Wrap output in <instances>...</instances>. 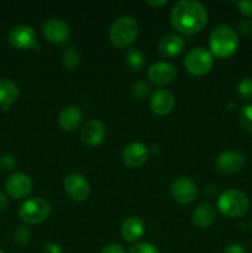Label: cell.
I'll list each match as a JSON object with an SVG mask.
<instances>
[{"label":"cell","mask_w":252,"mask_h":253,"mask_svg":"<svg viewBox=\"0 0 252 253\" xmlns=\"http://www.w3.org/2000/svg\"><path fill=\"white\" fill-rule=\"evenodd\" d=\"M150 91V84L145 81H141L137 82V83L132 86V89H131V95H132V98L136 99V100H143V99L147 98Z\"/></svg>","instance_id":"d4e9b609"},{"label":"cell","mask_w":252,"mask_h":253,"mask_svg":"<svg viewBox=\"0 0 252 253\" xmlns=\"http://www.w3.org/2000/svg\"><path fill=\"white\" fill-rule=\"evenodd\" d=\"M138 24L132 16H121L113 22L109 30L111 43L118 48L131 46L137 39Z\"/></svg>","instance_id":"3957f363"},{"label":"cell","mask_w":252,"mask_h":253,"mask_svg":"<svg viewBox=\"0 0 252 253\" xmlns=\"http://www.w3.org/2000/svg\"><path fill=\"white\" fill-rule=\"evenodd\" d=\"M145 232V224L137 216H130L121 225V235L127 242H136Z\"/></svg>","instance_id":"d6986e66"},{"label":"cell","mask_w":252,"mask_h":253,"mask_svg":"<svg viewBox=\"0 0 252 253\" xmlns=\"http://www.w3.org/2000/svg\"><path fill=\"white\" fill-rule=\"evenodd\" d=\"M184 66L192 76H204L211 71L214 66V56L203 47H195L185 56Z\"/></svg>","instance_id":"8992f818"},{"label":"cell","mask_w":252,"mask_h":253,"mask_svg":"<svg viewBox=\"0 0 252 253\" xmlns=\"http://www.w3.org/2000/svg\"><path fill=\"white\" fill-rule=\"evenodd\" d=\"M148 79L156 85H167L177 77V68L168 62H156L148 69Z\"/></svg>","instance_id":"8fae6325"},{"label":"cell","mask_w":252,"mask_h":253,"mask_svg":"<svg viewBox=\"0 0 252 253\" xmlns=\"http://www.w3.org/2000/svg\"><path fill=\"white\" fill-rule=\"evenodd\" d=\"M158 53L163 58H173L184 48V41L178 35H166L158 42Z\"/></svg>","instance_id":"e0dca14e"},{"label":"cell","mask_w":252,"mask_h":253,"mask_svg":"<svg viewBox=\"0 0 252 253\" xmlns=\"http://www.w3.org/2000/svg\"><path fill=\"white\" fill-rule=\"evenodd\" d=\"M0 166L1 168H4L5 170H10L15 167V160L11 157V156H4L0 160Z\"/></svg>","instance_id":"f546056e"},{"label":"cell","mask_w":252,"mask_h":253,"mask_svg":"<svg viewBox=\"0 0 252 253\" xmlns=\"http://www.w3.org/2000/svg\"><path fill=\"white\" fill-rule=\"evenodd\" d=\"M42 253H62V249L59 245L54 244V242H48L42 249Z\"/></svg>","instance_id":"d6a6232c"},{"label":"cell","mask_w":252,"mask_h":253,"mask_svg":"<svg viewBox=\"0 0 252 253\" xmlns=\"http://www.w3.org/2000/svg\"><path fill=\"white\" fill-rule=\"evenodd\" d=\"M170 24L183 35H195L208 24V11L203 4L193 0H182L170 11Z\"/></svg>","instance_id":"6da1fadb"},{"label":"cell","mask_w":252,"mask_h":253,"mask_svg":"<svg viewBox=\"0 0 252 253\" xmlns=\"http://www.w3.org/2000/svg\"><path fill=\"white\" fill-rule=\"evenodd\" d=\"M216 205L222 215L230 219H235L246 214L250 202L247 195L241 190L229 189L220 195Z\"/></svg>","instance_id":"277c9868"},{"label":"cell","mask_w":252,"mask_h":253,"mask_svg":"<svg viewBox=\"0 0 252 253\" xmlns=\"http://www.w3.org/2000/svg\"><path fill=\"white\" fill-rule=\"evenodd\" d=\"M121 158L127 167L138 168L147 162L148 148L141 142L128 143L123 150Z\"/></svg>","instance_id":"5bb4252c"},{"label":"cell","mask_w":252,"mask_h":253,"mask_svg":"<svg viewBox=\"0 0 252 253\" xmlns=\"http://www.w3.org/2000/svg\"><path fill=\"white\" fill-rule=\"evenodd\" d=\"M216 217V210L209 203H203L193 211L192 221L199 229H207L214 222Z\"/></svg>","instance_id":"ffe728a7"},{"label":"cell","mask_w":252,"mask_h":253,"mask_svg":"<svg viewBox=\"0 0 252 253\" xmlns=\"http://www.w3.org/2000/svg\"><path fill=\"white\" fill-rule=\"evenodd\" d=\"M239 31L244 35H251L252 34V21L250 20H244V21L239 22Z\"/></svg>","instance_id":"1f68e13d"},{"label":"cell","mask_w":252,"mask_h":253,"mask_svg":"<svg viewBox=\"0 0 252 253\" xmlns=\"http://www.w3.org/2000/svg\"><path fill=\"white\" fill-rule=\"evenodd\" d=\"M237 91L242 99H252V77H246L237 85Z\"/></svg>","instance_id":"4316f807"},{"label":"cell","mask_w":252,"mask_h":253,"mask_svg":"<svg viewBox=\"0 0 252 253\" xmlns=\"http://www.w3.org/2000/svg\"><path fill=\"white\" fill-rule=\"evenodd\" d=\"M244 163L245 157L241 152L229 150L217 156L216 161H215V167L219 172L231 174V173L239 172L244 167Z\"/></svg>","instance_id":"7c38bea8"},{"label":"cell","mask_w":252,"mask_h":253,"mask_svg":"<svg viewBox=\"0 0 252 253\" xmlns=\"http://www.w3.org/2000/svg\"><path fill=\"white\" fill-rule=\"evenodd\" d=\"M12 237H14L15 244L17 245H26L29 244L30 240H31V230L27 226H17L16 229L14 230V234H12Z\"/></svg>","instance_id":"484cf974"},{"label":"cell","mask_w":252,"mask_h":253,"mask_svg":"<svg viewBox=\"0 0 252 253\" xmlns=\"http://www.w3.org/2000/svg\"><path fill=\"white\" fill-rule=\"evenodd\" d=\"M7 40L14 48L24 49V51L25 49H31L36 46V31L31 26L20 25V26H15L14 29H11Z\"/></svg>","instance_id":"ba28073f"},{"label":"cell","mask_w":252,"mask_h":253,"mask_svg":"<svg viewBox=\"0 0 252 253\" xmlns=\"http://www.w3.org/2000/svg\"><path fill=\"white\" fill-rule=\"evenodd\" d=\"M0 253H2V252H1V251H0Z\"/></svg>","instance_id":"8d00e7d4"},{"label":"cell","mask_w":252,"mask_h":253,"mask_svg":"<svg viewBox=\"0 0 252 253\" xmlns=\"http://www.w3.org/2000/svg\"><path fill=\"white\" fill-rule=\"evenodd\" d=\"M6 208H7L6 197H5V194H2V193L0 192V214L5 211V210H6Z\"/></svg>","instance_id":"e575fe53"},{"label":"cell","mask_w":252,"mask_h":253,"mask_svg":"<svg viewBox=\"0 0 252 253\" xmlns=\"http://www.w3.org/2000/svg\"><path fill=\"white\" fill-rule=\"evenodd\" d=\"M239 119L244 130L252 133V104H247L240 109Z\"/></svg>","instance_id":"cb8c5ba5"},{"label":"cell","mask_w":252,"mask_h":253,"mask_svg":"<svg viewBox=\"0 0 252 253\" xmlns=\"http://www.w3.org/2000/svg\"><path fill=\"white\" fill-rule=\"evenodd\" d=\"M174 95L168 89H158L151 95L150 108L153 114L158 116L168 115L174 109Z\"/></svg>","instance_id":"4fadbf2b"},{"label":"cell","mask_w":252,"mask_h":253,"mask_svg":"<svg viewBox=\"0 0 252 253\" xmlns=\"http://www.w3.org/2000/svg\"><path fill=\"white\" fill-rule=\"evenodd\" d=\"M62 61H63L64 67L69 71H76L81 64V54L76 47H68L66 51L63 52L62 56Z\"/></svg>","instance_id":"7402d4cb"},{"label":"cell","mask_w":252,"mask_h":253,"mask_svg":"<svg viewBox=\"0 0 252 253\" xmlns=\"http://www.w3.org/2000/svg\"><path fill=\"white\" fill-rule=\"evenodd\" d=\"M43 35L52 43L62 44L68 41L71 30L63 20L51 19L43 25Z\"/></svg>","instance_id":"9a60e30c"},{"label":"cell","mask_w":252,"mask_h":253,"mask_svg":"<svg viewBox=\"0 0 252 253\" xmlns=\"http://www.w3.org/2000/svg\"><path fill=\"white\" fill-rule=\"evenodd\" d=\"M83 120V114L79 110V108L74 105L66 106L61 110L58 116V124L61 128L67 132L77 130Z\"/></svg>","instance_id":"ac0fdd59"},{"label":"cell","mask_w":252,"mask_h":253,"mask_svg":"<svg viewBox=\"0 0 252 253\" xmlns=\"http://www.w3.org/2000/svg\"><path fill=\"white\" fill-rule=\"evenodd\" d=\"M63 187L67 195L74 202H84L89 197L90 185L86 178L79 173H72L63 180Z\"/></svg>","instance_id":"52a82bcc"},{"label":"cell","mask_w":252,"mask_h":253,"mask_svg":"<svg viewBox=\"0 0 252 253\" xmlns=\"http://www.w3.org/2000/svg\"><path fill=\"white\" fill-rule=\"evenodd\" d=\"M20 91L16 84L7 78H0V105L7 110L19 99Z\"/></svg>","instance_id":"44dd1931"},{"label":"cell","mask_w":252,"mask_h":253,"mask_svg":"<svg viewBox=\"0 0 252 253\" xmlns=\"http://www.w3.org/2000/svg\"><path fill=\"white\" fill-rule=\"evenodd\" d=\"M128 253H160L157 247L148 242H138L130 247Z\"/></svg>","instance_id":"83f0119b"},{"label":"cell","mask_w":252,"mask_h":253,"mask_svg":"<svg viewBox=\"0 0 252 253\" xmlns=\"http://www.w3.org/2000/svg\"><path fill=\"white\" fill-rule=\"evenodd\" d=\"M51 212V207L42 198H31L19 209V217L25 225H37L43 222Z\"/></svg>","instance_id":"5b68a950"},{"label":"cell","mask_w":252,"mask_h":253,"mask_svg":"<svg viewBox=\"0 0 252 253\" xmlns=\"http://www.w3.org/2000/svg\"><path fill=\"white\" fill-rule=\"evenodd\" d=\"M5 189L14 199H24L32 189L31 178L25 173H14L5 182Z\"/></svg>","instance_id":"30bf717a"},{"label":"cell","mask_w":252,"mask_h":253,"mask_svg":"<svg viewBox=\"0 0 252 253\" xmlns=\"http://www.w3.org/2000/svg\"><path fill=\"white\" fill-rule=\"evenodd\" d=\"M224 253H247V251L245 250L244 246H241V245L232 244L226 247V250H225Z\"/></svg>","instance_id":"836d02e7"},{"label":"cell","mask_w":252,"mask_h":253,"mask_svg":"<svg viewBox=\"0 0 252 253\" xmlns=\"http://www.w3.org/2000/svg\"><path fill=\"white\" fill-rule=\"evenodd\" d=\"M125 63L132 71H140L145 64V57L138 48H131L125 56Z\"/></svg>","instance_id":"603a6c76"},{"label":"cell","mask_w":252,"mask_h":253,"mask_svg":"<svg viewBox=\"0 0 252 253\" xmlns=\"http://www.w3.org/2000/svg\"><path fill=\"white\" fill-rule=\"evenodd\" d=\"M100 253H125V250H124V247L121 245L111 244L104 247Z\"/></svg>","instance_id":"4dcf8cb0"},{"label":"cell","mask_w":252,"mask_h":253,"mask_svg":"<svg viewBox=\"0 0 252 253\" xmlns=\"http://www.w3.org/2000/svg\"><path fill=\"white\" fill-rule=\"evenodd\" d=\"M170 192H172L173 199L183 205L192 204L198 194V189L195 183L193 182L192 179H189V178L184 177L178 178L177 180L173 182Z\"/></svg>","instance_id":"9c48e42d"},{"label":"cell","mask_w":252,"mask_h":253,"mask_svg":"<svg viewBox=\"0 0 252 253\" xmlns=\"http://www.w3.org/2000/svg\"><path fill=\"white\" fill-rule=\"evenodd\" d=\"M146 4L150 5V6H153V7H160V6H162V5L167 4V1H166V0H162V1H152V0H147V1H146Z\"/></svg>","instance_id":"d590c367"},{"label":"cell","mask_w":252,"mask_h":253,"mask_svg":"<svg viewBox=\"0 0 252 253\" xmlns=\"http://www.w3.org/2000/svg\"><path fill=\"white\" fill-rule=\"evenodd\" d=\"M105 135L106 130L104 124L95 119L86 121L85 125L82 128V140L89 147H96V146L101 145Z\"/></svg>","instance_id":"2e32d148"},{"label":"cell","mask_w":252,"mask_h":253,"mask_svg":"<svg viewBox=\"0 0 252 253\" xmlns=\"http://www.w3.org/2000/svg\"><path fill=\"white\" fill-rule=\"evenodd\" d=\"M210 53L217 58H229L239 47V37L229 25H219L209 37Z\"/></svg>","instance_id":"7a4b0ae2"},{"label":"cell","mask_w":252,"mask_h":253,"mask_svg":"<svg viewBox=\"0 0 252 253\" xmlns=\"http://www.w3.org/2000/svg\"><path fill=\"white\" fill-rule=\"evenodd\" d=\"M240 12L245 16L252 17V0L251 1H239L237 2Z\"/></svg>","instance_id":"f1b7e54d"}]
</instances>
